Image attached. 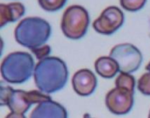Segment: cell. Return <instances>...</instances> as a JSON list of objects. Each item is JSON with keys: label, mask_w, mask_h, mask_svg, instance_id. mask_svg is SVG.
Returning <instances> with one entry per match:
<instances>
[{"label": "cell", "mask_w": 150, "mask_h": 118, "mask_svg": "<svg viewBox=\"0 0 150 118\" xmlns=\"http://www.w3.org/2000/svg\"><path fill=\"white\" fill-rule=\"evenodd\" d=\"M36 87L45 94L62 89L68 81V68L64 61L57 57H47L40 60L34 68Z\"/></svg>", "instance_id": "1"}, {"label": "cell", "mask_w": 150, "mask_h": 118, "mask_svg": "<svg viewBox=\"0 0 150 118\" xmlns=\"http://www.w3.org/2000/svg\"><path fill=\"white\" fill-rule=\"evenodd\" d=\"M50 99L49 96L44 95L37 90L27 92L13 89L9 86L1 87L0 105L7 106L11 110V114L8 115L7 117H25L24 115L32 104H38Z\"/></svg>", "instance_id": "2"}, {"label": "cell", "mask_w": 150, "mask_h": 118, "mask_svg": "<svg viewBox=\"0 0 150 118\" xmlns=\"http://www.w3.org/2000/svg\"><path fill=\"white\" fill-rule=\"evenodd\" d=\"M50 34L49 23L43 18L33 17L21 20L14 31L16 41L31 50L46 43Z\"/></svg>", "instance_id": "3"}, {"label": "cell", "mask_w": 150, "mask_h": 118, "mask_svg": "<svg viewBox=\"0 0 150 118\" xmlns=\"http://www.w3.org/2000/svg\"><path fill=\"white\" fill-rule=\"evenodd\" d=\"M33 59L28 53L16 52L8 54L1 64V74L4 81L19 84L26 81L33 74Z\"/></svg>", "instance_id": "4"}, {"label": "cell", "mask_w": 150, "mask_h": 118, "mask_svg": "<svg viewBox=\"0 0 150 118\" xmlns=\"http://www.w3.org/2000/svg\"><path fill=\"white\" fill-rule=\"evenodd\" d=\"M89 23L90 18L87 11L80 5H72L65 11L61 27L67 38L79 39L86 33Z\"/></svg>", "instance_id": "5"}, {"label": "cell", "mask_w": 150, "mask_h": 118, "mask_svg": "<svg viewBox=\"0 0 150 118\" xmlns=\"http://www.w3.org/2000/svg\"><path fill=\"white\" fill-rule=\"evenodd\" d=\"M110 57L118 63L120 72L129 74L136 71L142 62V54L140 50L127 43L115 46L110 52Z\"/></svg>", "instance_id": "6"}, {"label": "cell", "mask_w": 150, "mask_h": 118, "mask_svg": "<svg viewBox=\"0 0 150 118\" xmlns=\"http://www.w3.org/2000/svg\"><path fill=\"white\" fill-rule=\"evenodd\" d=\"M134 93L125 88L116 87L112 89L105 97L107 109L115 115H126L134 105Z\"/></svg>", "instance_id": "7"}, {"label": "cell", "mask_w": 150, "mask_h": 118, "mask_svg": "<svg viewBox=\"0 0 150 118\" xmlns=\"http://www.w3.org/2000/svg\"><path fill=\"white\" fill-rule=\"evenodd\" d=\"M124 14L116 6H110L103 11L100 17L93 23V28L101 34L109 35L115 32L123 25Z\"/></svg>", "instance_id": "8"}, {"label": "cell", "mask_w": 150, "mask_h": 118, "mask_svg": "<svg viewBox=\"0 0 150 118\" xmlns=\"http://www.w3.org/2000/svg\"><path fill=\"white\" fill-rule=\"evenodd\" d=\"M72 85L77 95L88 96L94 92L97 87V78L91 70L81 69L74 74Z\"/></svg>", "instance_id": "9"}, {"label": "cell", "mask_w": 150, "mask_h": 118, "mask_svg": "<svg viewBox=\"0 0 150 118\" xmlns=\"http://www.w3.org/2000/svg\"><path fill=\"white\" fill-rule=\"evenodd\" d=\"M30 117L65 118L67 117V111L61 104L50 99L38 103V106L31 113Z\"/></svg>", "instance_id": "10"}, {"label": "cell", "mask_w": 150, "mask_h": 118, "mask_svg": "<svg viewBox=\"0 0 150 118\" xmlns=\"http://www.w3.org/2000/svg\"><path fill=\"white\" fill-rule=\"evenodd\" d=\"M25 13V7L20 3H11L9 4H0V25L4 26L7 23L15 22Z\"/></svg>", "instance_id": "11"}, {"label": "cell", "mask_w": 150, "mask_h": 118, "mask_svg": "<svg viewBox=\"0 0 150 118\" xmlns=\"http://www.w3.org/2000/svg\"><path fill=\"white\" fill-rule=\"evenodd\" d=\"M96 72L102 77L110 79L120 71L118 63L112 57H100L95 62Z\"/></svg>", "instance_id": "12"}, {"label": "cell", "mask_w": 150, "mask_h": 118, "mask_svg": "<svg viewBox=\"0 0 150 118\" xmlns=\"http://www.w3.org/2000/svg\"><path fill=\"white\" fill-rule=\"evenodd\" d=\"M115 84H116V87L125 88L129 90L134 91L135 80H134V76L129 74V73L121 72V74L117 77Z\"/></svg>", "instance_id": "13"}, {"label": "cell", "mask_w": 150, "mask_h": 118, "mask_svg": "<svg viewBox=\"0 0 150 118\" xmlns=\"http://www.w3.org/2000/svg\"><path fill=\"white\" fill-rule=\"evenodd\" d=\"M67 0H38L40 6L47 11H56L62 9Z\"/></svg>", "instance_id": "14"}, {"label": "cell", "mask_w": 150, "mask_h": 118, "mask_svg": "<svg viewBox=\"0 0 150 118\" xmlns=\"http://www.w3.org/2000/svg\"><path fill=\"white\" fill-rule=\"evenodd\" d=\"M146 3V0H120L121 6L129 11H137L141 10Z\"/></svg>", "instance_id": "15"}, {"label": "cell", "mask_w": 150, "mask_h": 118, "mask_svg": "<svg viewBox=\"0 0 150 118\" xmlns=\"http://www.w3.org/2000/svg\"><path fill=\"white\" fill-rule=\"evenodd\" d=\"M138 89L145 96H150V72L144 74L138 81Z\"/></svg>", "instance_id": "16"}, {"label": "cell", "mask_w": 150, "mask_h": 118, "mask_svg": "<svg viewBox=\"0 0 150 118\" xmlns=\"http://www.w3.org/2000/svg\"><path fill=\"white\" fill-rule=\"evenodd\" d=\"M32 51L34 53L35 57L40 60H43V59L48 57V55L51 52V48L49 46H41L33 49Z\"/></svg>", "instance_id": "17"}, {"label": "cell", "mask_w": 150, "mask_h": 118, "mask_svg": "<svg viewBox=\"0 0 150 118\" xmlns=\"http://www.w3.org/2000/svg\"><path fill=\"white\" fill-rule=\"evenodd\" d=\"M146 69H147L148 71H149V72H150V62H149V65H148V66L146 67Z\"/></svg>", "instance_id": "18"}, {"label": "cell", "mask_w": 150, "mask_h": 118, "mask_svg": "<svg viewBox=\"0 0 150 118\" xmlns=\"http://www.w3.org/2000/svg\"><path fill=\"white\" fill-rule=\"evenodd\" d=\"M149 117L150 118V112H149Z\"/></svg>", "instance_id": "19"}]
</instances>
